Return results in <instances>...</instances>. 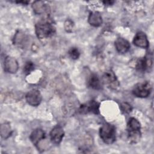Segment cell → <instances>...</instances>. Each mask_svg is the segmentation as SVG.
<instances>
[{
  "label": "cell",
  "mask_w": 154,
  "mask_h": 154,
  "mask_svg": "<svg viewBox=\"0 0 154 154\" xmlns=\"http://www.w3.org/2000/svg\"><path fill=\"white\" fill-rule=\"evenodd\" d=\"M102 81L105 85L111 89L116 90L119 86L116 76L112 70H107L102 76Z\"/></svg>",
  "instance_id": "5b68a950"
},
{
  "label": "cell",
  "mask_w": 154,
  "mask_h": 154,
  "mask_svg": "<svg viewBox=\"0 0 154 154\" xmlns=\"http://www.w3.org/2000/svg\"><path fill=\"white\" fill-rule=\"evenodd\" d=\"M116 128L114 125L106 123L100 128L99 135L102 140L107 144H112L116 138Z\"/></svg>",
  "instance_id": "3957f363"
},
{
  "label": "cell",
  "mask_w": 154,
  "mask_h": 154,
  "mask_svg": "<svg viewBox=\"0 0 154 154\" xmlns=\"http://www.w3.org/2000/svg\"><path fill=\"white\" fill-rule=\"evenodd\" d=\"M114 45L117 51L120 54H125L127 52L131 47L129 42L122 37H119L116 39L114 42Z\"/></svg>",
  "instance_id": "4fadbf2b"
},
{
  "label": "cell",
  "mask_w": 154,
  "mask_h": 154,
  "mask_svg": "<svg viewBox=\"0 0 154 154\" xmlns=\"http://www.w3.org/2000/svg\"><path fill=\"white\" fill-rule=\"evenodd\" d=\"M73 28H74L73 22L70 19H67L64 22L65 30L68 32H72Z\"/></svg>",
  "instance_id": "7402d4cb"
},
{
  "label": "cell",
  "mask_w": 154,
  "mask_h": 154,
  "mask_svg": "<svg viewBox=\"0 0 154 154\" xmlns=\"http://www.w3.org/2000/svg\"><path fill=\"white\" fill-rule=\"evenodd\" d=\"M103 2L105 4H106V5H112L114 1H103Z\"/></svg>",
  "instance_id": "603a6c76"
},
{
  "label": "cell",
  "mask_w": 154,
  "mask_h": 154,
  "mask_svg": "<svg viewBox=\"0 0 154 154\" xmlns=\"http://www.w3.org/2000/svg\"><path fill=\"white\" fill-rule=\"evenodd\" d=\"M0 132L2 138L5 139L8 138L11 135L12 132L10 124L8 123H4L2 124L0 128Z\"/></svg>",
  "instance_id": "ac0fdd59"
},
{
  "label": "cell",
  "mask_w": 154,
  "mask_h": 154,
  "mask_svg": "<svg viewBox=\"0 0 154 154\" xmlns=\"http://www.w3.org/2000/svg\"><path fill=\"white\" fill-rule=\"evenodd\" d=\"M25 99L29 105L32 106H37L41 103L42 97L38 90H32L27 93Z\"/></svg>",
  "instance_id": "ba28073f"
},
{
  "label": "cell",
  "mask_w": 154,
  "mask_h": 154,
  "mask_svg": "<svg viewBox=\"0 0 154 154\" xmlns=\"http://www.w3.org/2000/svg\"><path fill=\"white\" fill-rule=\"evenodd\" d=\"M88 22L90 25L94 27H97L102 25V18L99 12L94 11L90 13V14H89Z\"/></svg>",
  "instance_id": "5bb4252c"
},
{
  "label": "cell",
  "mask_w": 154,
  "mask_h": 154,
  "mask_svg": "<svg viewBox=\"0 0 154 154\" xmlns=\"http://www.w3.org/2000/svg\"><path fill=\"white\" fill-rule=\"evenodd\" d=\"M35 31L38 38H47L54 34L55 28L51 22L48 20H43L35 24Z\"/></svg>",
  "instance_id": "7a4b0ae2"
},
{
  "label": "cell",
  "mask_w": 154,
  "mask_h": 154,
  "mask_svg": "<svg viewBox=\"0 0 154 154\" xmlns=\"http://www.w3.org/2000/svg\"><path fill=\"white\" fill-rule=\"evenodd\" d=\"M4 70L10 73H15L19 68V64L17 60L12 57L7 56L4 59Z\"/></svg>",
  "instance_id": "9c48e42d"
},
{
  "label": "cell",
  "mask_w": 154,
  "mask_h": 154,
  "mask_svg": "<svg viewBox=\"0 0 154 154\" xmlns=\"http://www.w3.org/2000/svg\"><path fill=\"white\" fill-rule=\"evenodd\" d=\"M45 132L40 128L34 129L31 134L29 136V139L37 147H38L39 143L45 139Z\"/></svg>",
  "instance_id": "7c38bea8"
},
{
  "label": "cell",
  "mask_w": 154,
  "mask_h": 154,
  "mask_svg": "<svg viewBox=\"0 0 154 154\" xmlns=\"http://www.w3.org/2000/svg\"><path fill=\"white\" fill-rule=\"evenodd\" d=\"M152 65V56L150 54H147L142 58L137 60L135 62V68L139 71H146L151 68Z\"/></svg>",
  "instance_id": "52a82bcc"
},
{
  "label": "cell",
  "mask_w": 154,
  "mask_h": 154,
  "mask_svg": "<svg viewBox=\"0 0 154 154\" xmlns=\"http://www.w3.org/2000/svg\"><path fill=\"white\" fill-rule=\"evenodd\" d=\"M141 125L139 121L134 117L129 119L127 124L128 140L131 144L137 143L141 138Z\"/></svg>",
  "instance_id": "6da1fadb"
},
{
  "label": "cell",
  "mask_w": 154,
  "mask_h": 154,
  "mask_svg": "<svg viewBox=\"0 0 154 154\" xmlns=\"http://www.w3.org/2000/svg\"><path fill=\"white\" fill-rule=\"evenodd\" d=\"M26 36L24 33L18 31L14 37V44L19 46H24L26 44Z\"/></svg>",
  "instance_id": "e0dca14e"
},
{
  "label": "cell",
  "mask_w": 154,
  "mask_h": 154,
  "mask_svg": "<svg viewBox=\"0 0 154 154\" xmlns=\"http://www.w3.org/2000/svg\"><path fill=\"white\" fill-rule=\"evenodd\" d=\"M88 85L94 90H100L101 88V82L97 75L91 73L90 75L87 80Z\"/></svg>",
  "instance_id": "9a60e30c"
},
{
  "label": "cell",
  "mask_w": 154,
  "mask_h": 154,
  "mask_svg": "<svg viewBox=\"0 0 154 154\" xmlns=\"http://www.w3.org/2000/svg\"><path fill=\"white\" fill-rule=\"evenodd\" d=\"M120 109L123 113L129 114L132 111V108L128 103L123 102L120 105Z\"/></svg>",
  "instance_id": "ffe728a7"
},
{
  "label": "cell",
  "mask_w": 154,
  "mask_h": 154,
  "mask_svg": "<svg viewBox=\"0 0 154 154\" xmlns=\"http://www.w3.org/2000/svg\"><path fill=\"white\" fill-rule=\"evenodd\" d=\"M34 69V65L31 61H27L23 67V72L26 75L29 74Z\"/></svg>",
  "instance_id": "44dd1931"
},
{
  "label": "cell",
  "mask_w": 154,
  "mask_h": 154,
  "mask_svg": "<svg viewBox=\"0 0 154 154\" xmlns=\"http://www.w3.org/2000/svg\"><path fill=\"white\" fill-rule=\"evenodd\" d=\"M32 8L35 14H42L48 10V7L44 2L41 1H34L32 4Z\"/></svg>",
  "instance_id": "2e32d148"
},
{
  "label": "cell",
  "mask_w": 154,
  "mask_h": 154,
  "mask_svg": "<svg viewBox=\"0 0 154 154\" xmlns=\"http://www.w3.org/2000/svg\"><path fill=\"white\" fill-rule=\"evenodd\" d=\"M151 91L152 85L148 81L138 83L132 90L133 94L137 97L141 98L147 97L150 94Z\"/></svg>",
  "instance_id": "277c9868"
},
{
  "label": "cell",
  "mask_w": 154,
  "mask_h": 154,
  "mask_svg": "<svg viewBox=\"0 0 154 154\" xmlns=\"http://www.w3.org/2000/svg\"><path fill=\"white\" fill-rule=\"evenodd\" d=\"M99 103L96 100H92L87 103L81 105L78 111L80 114H88L93 113L94 114H98L99 113Z\"/></svg>",
  "instance_id": "8992f818"
},
{
  "label": "cell",
  "mask_w": 154,
  "mask_h": 154,
  "mask_svg": "<svg viewBox=\"0 0 154 154\" xmlns=\"http://www.w3.org/2000/svg\"><path fill=\"white\" fill-rule=\"evenodd\" d=\"M70 57L73 60H77L80 56V52L78 48H72L68 52Z\"/></svg>",
  "instance_id": "d6986e66"
},
{
  "label": "cell",
  "mask_w": 154,
  "mask_h": 154,
  "mask_svg": "<svg viewBox=\"0 0 154 154\" xmlns=\"http://www.w3.org/2000/svg\"><path fill=\"white\" fill-rule=\"evenodd\" d=\"M133 43L137 47L141 48H149V41L147 36L143 32H137L133 39Z\"/></svg>",
  "instance_id": "8fae6325"
},
{
  "label": "cell",
  "mask_w": 154,
  "mask_h": 154,
  "mask_svg": "<svg viewBox=\"0 0 154 154\" xmlns=\"http://www.w3.org/2000/svg\"><path fill=\"white\" fill-rule=\"evenodd\" d=\"M64 135V132L61 126L57 125L53 128L50 132V139L51 141L55 144L61 143Z\"/></svg>",
  "instance_id": "30bf717a"
}]
</instances>
